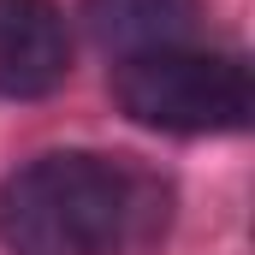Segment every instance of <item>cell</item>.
I'll return each mask as SVG.
<instances>
[{
	"instance_id": "1",
	"label": "cell",
	"mask_w": 255,
	"mask_h": 255,
	"mask_svg": "<svg viewBox=\"0 0 255 255\" xmlns=\"http://www.w3.org/2000/svg\"><path fill=\"white\" fill-rule=\"evenodd\" d=\"M172 190L130 154H42L0 184L12 255H136L166 232Z\"/></svg>"
},
{
	"instance_id": "2",
	"label": "cell",
	"mask_w": 255,
	"mask_h": 255,
	"mask_svg": "<svg viewBox=\"0 0 255 255\" xmlns=\"http://www.w3.org/2000/svg\"><path fill=\"white\" fill-rule=\"evenodd\" d=\"M113 101L136 125L166 130V136H220V130L250 125L255 89H250L244 60H232V54L160 48V54L119 60Z\"/></svg>"
},
{
	"instance_id": "3",
	"label": "cell",
	"mask_w": 255,
	"mask_h": 255,
	"mask_svg": "<svg viewBox=\"0 0 255 255\" xmlns=\"http://www.w3.org/2000/svg\"><path fill=\"white\" fill-rule=\"evenodd\" d=\"M71 71V36L54 0H0V95H54Z\"/></svg>"
},
{
	"instance_id": "4",
	"label": "cell",
	"mask_w": 255,
	"mask_h": 255,
	"mask_svg": "<svg viewBox=\"0 0 255 255\" xmlns=\"http://www.w3.org/2000/svg\"><path fill=\"white\" fill-rule=\"evenodd\" d=\"M202 18V0H83V24L89 36L119 54H160V48H184V36Z\"/></svg>"
}]
</instances>
